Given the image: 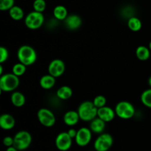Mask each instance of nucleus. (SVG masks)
<instances>
[{"instance_id":"6","label":"nucleus","mask_w":151,"mask_h":151,"mask_svg":"<svg viewBox=\"0 0 151 151\" xmlns=\"http://www.w3.org/2000/svg\"><path fill=\"white\" fill-rule=\"evenodd\" d=\"M44 22V16L42 13L32 11L28 13L25 17L24 24L29 29H39Z\"/></svg>"},{"instance_id":"18","label":"nucleus","mask_w":151,"mask_h":151,"mask_svg":"<svg viewBox=\"0 0 151 151\" xmlns=\"http://www.w3.org/2000/svg\"><path fill=\"white\" fill-rule=\"evenodd\" d=\"M10 100H11L13 106L17 108L22 107L26 102L25 96L19 91H14V92L12 93Z\"/></svg>"},{"instance_id":"23","label":"nucleus","mask_w":151,"mask_h":151,"mask_svg":"<svg viewBox=\"0 0 151 151\" xmlns=\"http://www.w3.org/2000/svg\"><path fill=\"white\" fill-rule=\"evenodd\" d=\"M128 27L133 32H138L142 29V24L141 20L136 16H132L128 20Z\"/></svg>"},{"instance_id":"27","label":"nucleus","mask_w":151,"mask_h":151,"mask_svg":"<svg viewBox=\"0 0 151 151\" xmlns=\"http://www.w3.org/2000/svg\"><path fill=\"white\" fill-rule=\"evenodd\" d=\"M93 103H94V106L97 108V109H100V108L103 107V106H106V103H107V100H106V97L103 95H98L97 97H94V99L93 100Z\"/></svg>"},{"instance_id":"34","label":"nucleus","mask_w":151,"mask_h":151,"mask_svg":"<svg viewBox=\"0 0 151 151\" xmlns=\"http://www.w3.org/2000/svg\"><path fill=\"white\" fill-rule=\"evenodd\" d=\"M148 84H149V86H150V87L151 88V76L150 77V78H149V79H148Z\"/></svg>"},{"instance_id":"29","label":"nucleus","mask_w":151,"mask_h":151,"mask_svg":"<svg viewBox=\"0 0 151 151\" xmlns=\"http://www.w3.org/2000/svg\"><path fill=\"white\" fill-rule=\"evenodd\" d=\"M9 57V52L7 48L4 47H0V63H3L7 60Z\"/></svg>"},{"instance_id":"20","label":"nucleus","mask_w":151,"mask_h":151,"mask_svg":"<svg viewBox=\"0 0 151 151\" xmlns=\"http://www.w3.org/2000/svg\"><path fill=\"white\" fill-rule=\"evenodd\" d=\"M53 16L55 19L58 21H63L68 16V11L66 7L63 5H58L53 10Z\"/></svg>"},{"instance_id":"12","label":"nucleus","mask_w":151,"mask_h":151,"mask_svg":"<svg viewBox=\"0 0 151 151\" xmlns=\"http://www.w3.org/2000/svg\"><path fill=\"white\" fill-rule=\"evenodd\" d=\"M115 115H116L115 110H113L111 108L106 106L100 108L97 110V116L106 122H109L113 120L115 117Z\"/></svg>"},{"instance_id":"26","label":"nucleus","mask_w":151,"mask_h":151,"mask_svg":"<svg viewBox=\"0 0 151 151\" xmlns=\"http://www.w3.org/2000/svg\"><path fill=\"white\" fill-rule=\"evenodd\" d=\"M32 7L35 11L43 13L45 10L47 4H46L45 0H35L32 4Z\"/></svg>"},{"instance_id":"3","label":"nucleus","mask_w":151,"mask_h":151,"mask_svg":"<svg viewBox=\"0 0 151 151\" xmlns=\"http://www.w3.org/2000/svg\"><path fill=\"white\" fill-rule=\"evenodd\" d=\"M19 77L13 73H7L1 75L0 78V89L2 91L10 92L14 91L19 86Z\"/></svg>"},{"instance_id":"10","label":"nucleus","mask_w":151,"mask_h":151,"mask_svg":"<svg viewBox=\"0 0 151 151\" xmlns=\"http://www.w3.org/2000/svg\"><path fill=\"white\" fill-rule=\"evenodd\" d=\"M91 132L92 131H91V129L86 128V127L78 130L77 136L75 139L77 145L80 147H85V146L88 145L91 142V137H92Z\"/></svg>"},{"instance_id":"32","label":"nucleus","mask_w":151,"mask_h":151,"mask_svg":"<svg viewBox=\"0 0 151 151\" xmlns=\"http://www.w3.org/2000/svg\"><path fill=\"white\" fill-rule=\"evenodd\" d=\"M6 151H19V150H17V149H16L14 146H12V147H7Z\"/></svg>"},{"instance_id":"16","label":"nucleus","mask_w":151,"mask_h":151,"mask_svg":"<svg viewBox=\"0 0 151 151\" xmlns=\"http://www.w3.org/2000/svg\"><path fill=\"white\" fill-rule=\"evenodd\" d=\"M106 122L97 116L90 122V129L93 133L102 134L106 128Z\"/></svg>"},{"instance_id":"24","label":"nucleus","mask_w":151,"mask_h":151,"mask_svg":"<svg viewBox=\"0 0 151 151\" xmlns=\"http://www.w3.org/2000/svg\"><path fill=\"white\" fill-rule=\"evenodd\" d=\"M141 101L145 106L151 109V88L142 93Z\"/></svg>"},{"instance_id":"19","label":"nucleus","mask_w":151,"mask_h":151,"mask_svg":"<svg viewBox=\"0 0 151 151\" xmlns=\"http://www.w3.org/2000/svg\"><path fill=\"white\" fill-rule=\"evenodd\" d=\"M136 55L140 60H147L150 56V50L145 46H139L136 50Z\"/></svg>"},{"instance_id":"15","label":"nucleus","mask_w":151,"mask_h":151,"mask_svg":"<svg viewBox=\"0 0 151 151\" xmlns=\"http://www.w3.org/2000/svg\"><path fill=\"white\" fill-rule=\"evenodd\" d=\"M80 116L78 111H69L66 112L63 116V122L68 126H74L77 125L80 120Z\"/></svg>"},{"instance_id":"31","label":"nucleus","mask_w":151,"mask_h":151,"mask_svg":"<svg viewBox=\"0 0 151 151\" xmlns=\"http://www.w3.org/2000/svg\"><path fill=\"white\" fill-rule=\"evenodd\" d=\"M67 133L70 136V137H72V139H75V137H76L77 136V133H78V131H76V130L74 129V128H71V129H69V131H67Z\"/></svg>"},{"instance_id":"28","label":"nucleus","mask_w":151,"mask_h":151,"mask_svg":"<svg viewBox=\"0 0 151 151\" xmlns=\"http://www.w3.org/2000/svg\"><path fill=\"white\" fill-rule=\"evenodd\" d=\"M14 0H0V10L1 11L9 10L14 6Z\"/></svg>"},{"instance_id":"9","label":"nucleus","mask_w":151,"mask_h":151,"mask_svg":"<svg viewBox=\"0 0 151 151\" xmlns=\"http://www.w3.org/2000/svg\"><path fill=\"white\" fill-rule=\"evenodd\" d=\"M72 145V138L67 132L60 133L56 137L55 146L60 151H67Z\"/></svg>"},{"instance_id":"7","label":"nucleus","mask_w":151,"mask_h":151,"mask_svg":"<svg viewBox=\"0 0 151 151\" xmlns=\"http://www.w3.org/2000/svg\"><path fill=\"white\" fill-rule=\"evenodd\" d=\"M113 143V137L111 134H101L94 141V147L97 151H109Z\"/></svg>"},{"instance_id":"35","label":"nucleus","mask_w":151,"mask_h":151,"mask_svg":"<svg viewBox=\"0 0 151 151\" xmlns=\"http://www.w3.org/2000/svg\"><path fill=\"white\" fill-rule=\"evenodd\" d=\"M148 47H149V49H150V52H151V41H150V43H149Z\"/></svg>"},{"instance_id":"4","label":"nucleus","mask_w":151,"mask_h":151,"mask_svg":"<svg viewBox=\"0 0 151 151\" xmlns=\"http://www.w3.org/2000/svg\"><path fill=\"white\" fill-rule=\"evenodd\" d=\"M115 112L120 119H129L135 114V108L128 101H121L116 104Z\"/></svg>"},{"instance_id":"13","label":"nucleus","mask_w":151,"mask_h":151,"mask_svg":"<svg viewBox=\"0 0 151 151\" xmlns=\"http://www.w3.org/2000/svg\"><path fill=\"white\" fill-rule=\"evenodd\" d=\"M65 24L68 29L71 30H75L78 29L82 24V19L78 15H69L65 19Z\"/></svg>"},{"instance_id":"17","label":"nucleus","mask_w":151,"mask_h":151,"mask_svg":"<svg viewBox=\"0 0 151 151\" xmlns=\"http://www.w3.org/2000/svg\"><path fill=\"white\" fill-rule=\"evenodd\" d=\"M40 86L44 89H51L55 84V78L51 75H45L40 79Z\"/></svg>"},{"instance_id":"8","label":"nucleus","mask_w":151,"mask_h":151,"mask_svg":"<svg viewBox=\"0 0 151 151\" xmlns=\"http://www.w3.org/2000/svg\"><path fill=\"white\" fill-rule=\"evenodd\" d=\"M38 121L44 127L50 128L53 126L56 122L55 116L54 114L49 109L43 108L38 110V114H37Z\"/></svg>"},{"instance_id":"21","label":"nucleus","mask_w":151,"mask_h":151,"mask_svg":"<svg viewBox=\"0 0 151 151\" xmlns=\"http://www.w3.org/2000/svg\"><path fill=\"white\" fill-rule=\"evenodd\" d=\"M72 94H73L72 89L67 86H63L60 87L56 93L57 97L63 100H66L70 98L72 96Z\"/></svg>"},{"instance_id":"25","label":"nucleus","mask_w":151,"mask_h":151,"mask_svg":"<svg viewBox=\"0 0 151 151\" xmlns=\"http://www.w3.org/2000/svg\"><path fill=\"white\" fill-rule=\"evenodd\" d=\"M26 67L27 66L19 62V63L13 65V69H12V73H13L18 77L22 76L26 72Z\"/></svg>"},{"instance_id":"14","label":"nucleus","mask_w":151,"mask_h":151,"mask_svg":"<svg viewBox=\"0 0 151 151\" xmlns=\"http://www.w3.org/2000/svg\"><path fill=\"white\" fill-rule=\"evenodd\" d=\"M16 121L14 117L9 114H4L0 116V127L3 130L9 131L14 128Z\"/></svg>"},{"instance_id":"11","label":"nucleus","mask_w":151,"mask_h":151,"mask_svg":"<svg viewBox=\"0 0 151 151\" xmlns=\"http://www.w3.org/2000/svg\"><path fill=\"white\" fill-rule=\"evenodd\" d=\"M66 66L64 62L60 59H54L50 62L48 66V72L50 75L54 78H59L65 72Z\"/></svg>"},{"instance_id":"5","label":"nucleus","mask_w":151,"mask_h":151,"mask_svg":"<svg viewBox=\"0 0 151 151\" xmlns=\"http://www.w3.org/2000/svg\"><path fill=\"white\" fill-rule=\"evenodd\" d=\"M14 144L13 146L19 151L24 150L30 146L32 143V136L28 131H19L13 137Z\"/></svg>"},{"instance_id":"2","label":"nucleus","mask_w":151,"mask_h":151,"mask_svg":"<svg viewBox=\"0 0 151 151\" xmlns=\"http://www.w3.org/2000/svg\"><path fill=\"white\" fill-rule=\"evenodd\" d=\"M17 57L20 63L27 66L32 65L36 61L37 54L32 47L29 45H23L18 50Z\"/></svg>"},{"instance_id":"30","label":"nucleus","mask_w":151,"mask_h":151,"mask_svg":"<svg viewBox=\"0 0 151 151\" xmlns=\"http://www.w3.org/2000/svg\"><path fill=\"white\" fill-rule=\"evenodd\" d=\"M13 144H14V139H13V137H5L4 139H3V145L5 147H12V146H13Z\"/></svg>"},{"instance_id":"22","label":"nucleus","mask_w":151,"mask_h":151,"mask_svg":"<svg viewBox=\"0 0 151 151\" xmlns=\"http://www.w3.org/2000/svg\"><path fill=\"white\" fill-rule=\"evenodd\" d=\"M9 15L10 18L15 21H20L24 16V13L22 7L19 6H13L9 10Z\"/></svg>"},{"instance_id":"33","label":"nucleus","mask_w":151,"mask_h":151,"mask_svg":"<svg viewBox=\"0 0 151 151\" xmlns=\"http://www.w3.org/2000/svg\"><path fill=\"white\" fill-rule=\"evenodd\" d=\"M2 71H3V68H2V66H0V75H2Z\"/></svg>"},{"instance_id":"1","label":"nucleus","mask_w":151,"mask_h":151,"mask_svg":"<svg viewBox=\"0 0 151 151\" xmlns=\"http://www.w3.org/2000/svg\"><path fill=\"white\" fill-rule=\"evenodd\" d=\"M97 110L98 109L94 106L93 102L85 101L80 105L78 112L81 120L91 122L97 116Z\"/></svg>"}]
</instances>
